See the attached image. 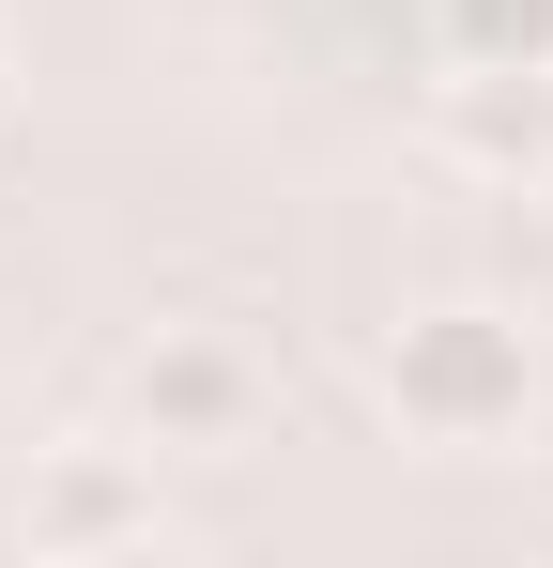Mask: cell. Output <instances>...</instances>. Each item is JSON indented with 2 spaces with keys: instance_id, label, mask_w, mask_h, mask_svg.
<instances>
[{
  "instance_id": "6da1fadb",
  "label": "cell",
  "mask_w": 553,
  "mask_h": 568,
  "mask_svg": "<svg viewBox=\"0 0 553 568\" xmlns=\"http://www.w3.org/2000/svg\"><path fill=\"white\" fill-rule=\"evenodd\" d=\"M369 384H384L400 446H446V462L523 446V415H539V354H523L507 307H415V323L369 354Z\"/></svg>"
},
{
  "instance_id": "7a4b0ae2",
  "label": "cell",
  "mask_w": 553,
  "mask_h": 568,
  "mask_svg": "<svg viewBox=\"0 0 553 568\" xmlns=\"http://www.w3.org/2000/svg\"><path fill=\"white\" fill-rule=\"evenodd\" d=\"M262 354L231 338V323H154L139 338V369H123V430L154 446V462H231L247 430H262Z\"/></svg>"
},
{
  "instance_id": "3957f363",
  "label": "cell",
  "mask_w": 553,
  "mask_h": 568,
  "mask_svg": "<svg viewBox=\"0 0 553 568\" xmlns=\"http://www.w3.org/2000/svg\"><path fill=\"white\" fill-rule=\"evenodd\" d=\"M16 538H31V554H154V538H170L154 446H47L31 491H16Z\"/></svg>"
},
{
  "instance_id": "277c9868",
  "label": "cell",
  "mask_w": 553,
  "mask_h": 568,
  "mask_svg": "<svg viewBox=\"0 0 553 568\" xmlns=\"http://www.w3.org/2000/svg\"><path fill=\"white\" fill-rule=\"evenodd\" d=\"M431 139H446V170L539 185L553 170V62H446L431 78Z\"/></svg>"
},
{
  "instance_id": "5b68a950",
  "label": "cell",
  "mask_w": 553,
  "mask_h": 568,
  "mask_svg": "<svg viewBox=\"0 0 553 568\" xmlns=\"http://www.w3.org/2000/svg\"><path fill=\"white\" fill-rule=\"evenodd\" d=\"M461 62H553V0H461Z\"/></svg>"
},
{
  "instance_id": "8992f818",
  "label": "cell",
  "mask_w": 553,
  "mask_h": 568,
  "mask_svg": "<svg viewBox=\"0 0 553 568\" xmlns=\"http://www.w3.org/2000/svg\"><path fill=\"white\" fill-rule=\"evenodd\" d=\"M523 462H539V476H553V399H539V415H523Z\"/></svg>"
},
{
  "instance_id": "52a82bcc",
  "label": "cell",
  "mask_w": 553,
  "mask_h": 568,
  "mask_svg": "<svg viewBox=\"0 0 553 568\" xmlns=\"http://www.w3.org/2000/svg\"><path fill=\"white\" fill-rule=\"evenodd\" d=\"M0 108H16V31H0Z\"/></svg>"
},
{
  "instance_id": "ba28073f",
  "label": "cell",
  "mask_w": 553,
  "mask_h": 568,
  "mask_svg": "<svg viewBox=\"0 0 553 568\" xmlns=\"http://www.w3.org/2000/svg\"><path fill=\"white\" fill-rule=\"evenodd\" d=\"M539 215H553V170H539Z\"/></svg>"
}]
</instances>
